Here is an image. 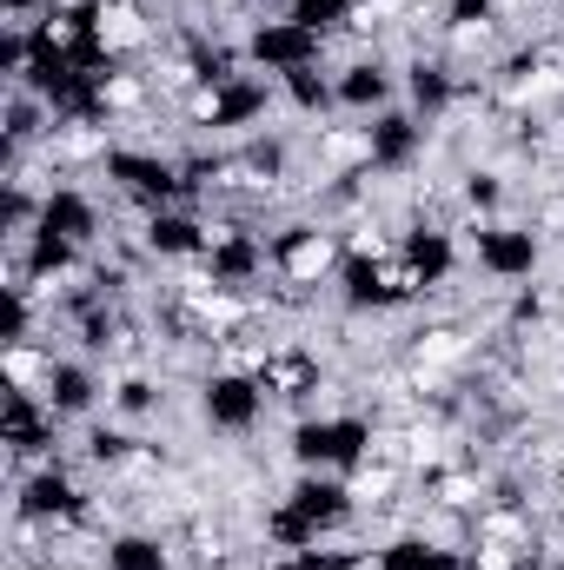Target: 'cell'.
Returning a JSON list of instances; mask_svg holds the SVG:
<instances>
[{
	"label": "cell",
	"mask_w": 564,
	"mask_h": 570,
	"mask_svg": "<svg viewBox=\"0 0 564 570\" xmlns=\"http://www.w3.org/2000/svg\"><path fill=\"white\" fill-rule=\"evenodd\" d=\"M94 40L107 53H140L146 40H153V27H146V13L134 0H100L94 7Z\"/></svg>",
	"instance_id": "6da1fadb"
},
{
	"label": "cell",
	"mask_w": 564,
	"mask_h": 570,
	"mask_svg": "<svg viewBox=\"0 0 564 570\" xmlns=\"http://www.w3.org/2000/svg\"><path fill=\"white\" fill-rule=\"evenodd\" d=\"M332 259H339V246H332V233H292L280 246V273L285 285H319L332 273Z\"/></svg>",
	"instance_id": "7a4b0ae2"
},
{
	"label": "cell",
	"mask_w": 564,
	"mask_h": 570,
	"mask_svg": "<svg viewBox=\"0 0 564 570\" xmlns=\"http://www.w3.org/2000/svg\"><path fill=\"white\" fill-rule=\"evenodd\" d=\"M260 385H266V392H280V399L312 392V358H299V352H266V365H260Z\"/></svg>",
	"instance_id": "3957f363"
},
{
	"label": "cell",
	"mask_w": 564,
	"mask_h": 570,
	"mask_svg": "<svg viewBox=\"0 0 564 570\" xmlns=\"http://www.w3.org/2000/svg\"><path fill=\"white\" fill-rule=\"evenodd\" d=\"M7 379H13V392H20V399H27L40 379H47V392H54V358H47V352H33V345H13V352H7Z\"/></svg>",
	"instance_id": "277c9868"
},
{
	"label": "cell",
	"mask_w": 564,
	"mask_h": 570,
	"mask_svg": "<svg viewBox=\"0 0 564 570\" xmlns=\"http://www.w3.org/2000/svg\"><path fill=\"white\" fill-rule=\"evenodd\" d=\"M465 345H458V332H425L419 338V365H451Z\"/></svg>",
	"instance_id": "5b68a950"
},
{
	"label": "cell",
	"mask_w": 564,
	"mask_h": 570,
	"mask_svg": "<svg viewBox=\"0 0 564 570\" xmlns=\"http://www.w3.org/2000/svg\"><path fill=\"white\" fill-rule=\"evenodd\" d=\"M438 504H458V511H465V504H478V484H471V478H445V484H438Z\"/></svg>",
	"instance_id": "8992f818"
},
{
	"label": "cell",
	"mask_w": 564,
	"mask_h": 570,
	"mask_svg": "<svg viewBox=\"0 0 564 570\" xmlns=\"http://www.w3.org/2000/svg\"><path fill=\"white\" fill-rule=\"evenodd\" d=\"M153 544H120V570H153L159 558H146Z\"/></svg>",
	"instance_id": "52a82bcc"
}]
</instances>
